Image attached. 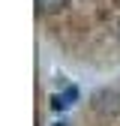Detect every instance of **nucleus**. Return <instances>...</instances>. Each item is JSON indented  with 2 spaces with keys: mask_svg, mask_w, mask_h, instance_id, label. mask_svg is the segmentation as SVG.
Listing matches in <instances>:
<instances>
[{
  "mask_svg": "<svg viewBox=\"0 0 120 126\" xmlns=\"http://www.w3.org/2000/svg\"><path fill=\"white\" fill-rule=\"evenodd\" d=\"M75 99H78V87H63V93H57V96H54V108H57V111H60V108H69Z\"/></svg>",
  "mask_w": 120,
  "mask_h": 126,
  "instance_id": "2",
  "label": "nucleus"
},
{
  "mask_svg": "<svg viewBox=\"0 0 120 126\" xmlns=\"http://www.w3.org/2000/svg\"><path fill=\"white\" fill-rule=\"evenodd\" d=\"M66 0H36V6H39V12H45V15H51V12H57L60 6H63Z\"/></svg>",
  "mask_w": 120,
  "mask_h": 126,
  "instance_id": "3",
  "label": "nucleus"
},
{
  "mask_svg": "<svg viewBox=\"0 0 120 126\" xmlns=\"http://www.w3.org/2000/svg\"><path fill=\"white\" fill-rule=\"evenodd\" d=\"M93 102L102 114H120V93L117 90H99Z\"/></svg>",
  "mask_w": 120,
  "mask_h": 126,
  "instance_id": "1",
  "label": "nucleus"
},
{
  "mask_svg": "<svg viewBox=\"0 0 120 126\" xmlns=\"http://www.w3.org/2000/svg\"><path fill=\"white\" fill-rule=\"evenodd\" d=\"M54 126H66V123H63V120H60V123H54Z\"/></svg>",
  "mask_w": 120,
  "mask_h": 126,
  "instance_id": "4",
  "label": "nucleus"
}]
</instances>
